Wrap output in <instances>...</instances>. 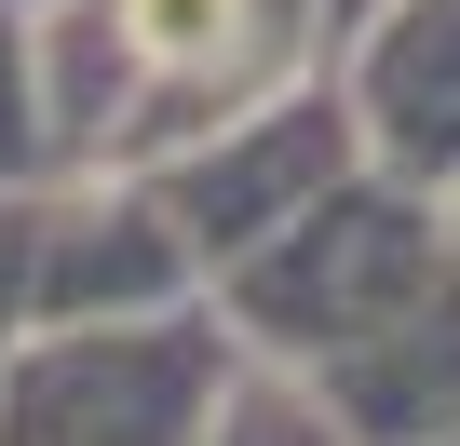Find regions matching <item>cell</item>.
<instances>
[{"mask_svg":"<svg viewBox=\"0 0 460 446\" xmlns=\"http://www.w3.org/2000/svg\"><path fill=\"white\" fill-rule=\"evenodd\" d=\"M339 95L379 176L447 189L460 176V0H379L339 28Z\"/></svg>","mask_w":460,"mask_h":446,"instance_id":"cell-5","label":"cell"},{"mask_svg":"<svg viewBox=\"0 0 460 446\" xmlns=\"http://www.w3.org/2000/svg\"><path fill=\"white\" fill-rule=\"evenodd\" d=\"M203 446H352V419L325 406V379L244 352V365H230V392L203 406Z\"/></svg>","mask_w":460,"mask_h":446,"instance_id":"cell-7","label":"cell"},{"mask_svg":"<svg viewBox=\"0 0 460 446\" xmlns=\"http://www.w3.org/2000/svg\"><path fill=\"white\" fill-rule=\"evenodd\" d=\"M41 325V189H0V352Z\"/></svg>","mask_w":460,"mask_h":446,"instance_id":"cell-9","label":"cell"},{"mask_svg":"<svg viewBox=\"0 0 460 446\" xmlns=\"http://www.w3.org/2000/svg\"><path fill=\"white\" fill-rule=\"evenodd\" d=\"M244 338H230L217 284L176 311H82L28 325L0 352V446H203V406L230 392Z\"/></svg>","mask_w":460,"mask_h":446,"instance_id":"cell-3","label":"cell"},{"mask_svg":"<svg viewBox=\"0 0 460 446\" xmlns=\"http://www.w3.org/2000/svg\"><path fill=\"white\" fill-rule=\"evenodd\" d=\"M447 258H460V244H447V203L406 189V176H379V162H352L312 216H285L271 244H244V258L217 271V311H230L244 352L325 379V365L366 352L393 311H420Z\"/></svg>","mask_w":460,"mask_h":446,"instance_id":"cell-2","label":"cell"},{"mask_svg":"<svg viewBox=\"0 0 460 446\" xmlns=\"http://www.w3.org/2000/svg\"><path fill=\"white\" fill-rule=\"evenodd\" d=\"M352 162H366L352 95H339V68H312V82L258 95L244 122H217V136H190V149H163V162H136V176L163 189V216L190 231V258H203V284H217L244 244H271L285 216H312Z\"/></svg>","mask_w":460,"mask_h":446,"instance_id":"cell-4","label":"cell"},{"mask_svg":"<svg viewBox=\"0 0 460 446\" xmlns=\"http://www.w3.org/2000/svg\"><path fill=\"white\" fill-rule=\"evenodd\" d=\"M55 176V109H41V0H0V189Z\"/></svg>","mask_w":460,"mask_h":446,"instance_id":"cell-8","label":"cell"},{"mask_svg":"<svg viewBox=\"0 0 460 446\" xmlns=\"http://www.w3.org/2000/svg\"><path fill=\"white\" fill-rule=\"evenodd\" d=\"M325 406L352 419V446H447L460 433V258L433 271L420 311H393L366 352L325 365Z\"/></svg>","mask_w":460,"mask_h":446,"instance_id":"cell-6","label":"cell"},{"mask_svg":"<svg viewBox=\"0 0 460 446\" xmlns=\"http://www.w3.org/2000/svg\"><path fill=\"white\" fill-rule=\"evenodd\" d=\"M433 203H447V244H460V176H447V189H433Z\"/></svg>","mask_w":460,"mask_h":446,"instance_id":"cell-10","label":"cell"},{"mask_svg":"<svg viewBox=\"0 0 460 446\" xmlns=\"http://www.w3.org/2000/svg\"><path fill=\"white\" fill-rule=\"evenodd\" d=\"M325 14H339V28H352V14H379V0H325Z\"/></svg>","mask_w":460,"mask_h":446,"instance_id":"cell-11","label":"cell"},{"mask_svg":"<svg viewBox=\"0 0 460 446\" xmlns=\"http://www.w3.org/2000/svg\"><path fill=\"white\" fill-rule=\"evenodd\" d=\"M312 68H339L325 0H41L55 176L68 162H163Z\"/></svg>","mask_w":460,"mask_h":446,"instance_id":"cell-1","label":"cell"}]
</instances>
